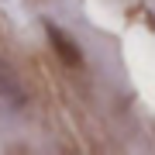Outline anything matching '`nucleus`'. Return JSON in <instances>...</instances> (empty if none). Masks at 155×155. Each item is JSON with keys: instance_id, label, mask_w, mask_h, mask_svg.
I'll list each match as a JSON object with an SVG mask.
<instances>
[{"instance_id": "obj_1", "label": "nucleus", "mask_w": 155, "mask_h": 155, "mask_svg": "<svg viewBox=\"0 0 155 155\" xmlns=\"http://www.w3.org/2000/svg\"><path fill=\"white\" fill-rule=\"evenodd\" d=\"M45 35H48L52 52H55V55L66 62V66H72V69L83 66V52H79V45L72 41V35H66L59 24H52V21H45Z\"/></svg>"}, {"instance_id": "obj_2", "label": "nucleus", "mask_w": 155, "mask_h": 155, "mask_svg": "<svg viewBox=\"0 0 155 155\" xmlns=\"http://www.w3.org/2000/svg\"><path fill=\"white\" fill-rule=\"evenodd\" d=\"M0 93H4V100H7V104H14V107H21V104H24V93L17 90L14 76H11V69H4V66H0Z\"/></svg>"}]
</instances>
